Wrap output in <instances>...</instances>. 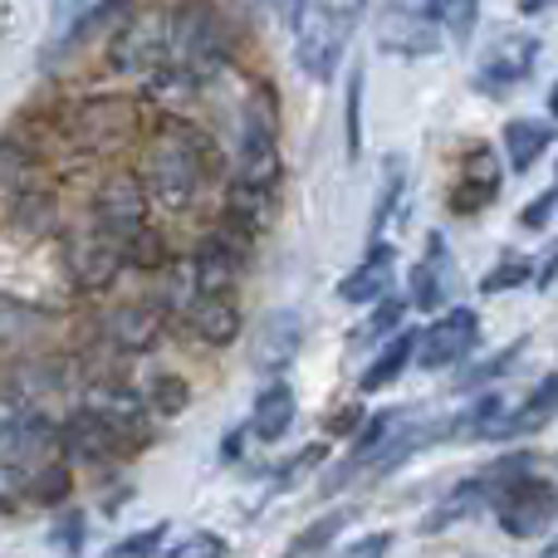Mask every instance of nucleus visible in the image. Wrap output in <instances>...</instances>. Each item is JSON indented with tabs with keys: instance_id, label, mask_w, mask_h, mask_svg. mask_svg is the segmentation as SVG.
<instances>
[{
	"instance_id": "aec40b11",
	"label": "nucleus",
	"mask_w": 558,
	"mask_h": 558,
	"mask_svg": "<svg viewBox=\"0 0 558 558\" xmlns=\"http://www.w3.org/2000/svg\"><path fill=\"white\" fill-rule=\"evenodd\" d=\"M387 289H392V245L367 235V260L338 284V294H343L348 304H373V299H383Z\"/></svg>"
},
{
	"instance_id": "393cba45",
	"label": "nucleus",
	"mask_w": 558,
	"mask_h": 558,
	"mask_svg": "<svg viewBox=\"0 0 558 558\" xmlns=\"http://www.w3.org/2000/svg\"><path fill=\"white\" fill-rule=\"evenodd\" d=\"M554 143V128L539 123V118H514L505 123V147H510V167L514 172H530Z\"/></svg>"
},
{
	"instance_id": "412c9836",
	"label": "nucleus",
	"mask_w": 558,
	"mask_h": 558,
	"mask_svg": "<svg viewBox=\"0 0 558 558\" xmlns=\"http://www.w3.org/2000/svg\"><path fill=\"white\" fill-rule=\"evenodd\" d=\"M226 216H231V226H241V231H265V226L275 221V186H255V182H241V177H231V192H226Z\"/></svg>"
},
{
	"instance_id": "8fccbe9b",
	"label": "nucleus",
	"mask_w": 558,
	"mask_h": 558,
	"mask_svg": "<svg viewBox=\"0 0 558 558\" xmlns=\"http://www.w3.org/2000/svg\"><path fill=\"white\" fill-rule=\"evenodd\" d=\"M304 5H308V0H284V10H289V25H299V15H304Z\"/></svg>"
},
{
	"instance_id": "4c0bfd02",
	"label": "nucleus",
	"mask_w": 558,
	"mask_h": 558,
	"mask_svg": "<svg viewBox=\"0 0 558 558\" xmlns=\"http://www.w3.org/2000/svg\"><path fill=\"white\" fill-rule=\"evenodd\" d=\"M520 353H524V338H520V343H510V348H500L495 357H485V363L475 367V373H465L456 387H481V383H490V377H505V373H510V363H514Z\"/></svg>"
},
{
	"instance_id": "58836bf2",
	"label": "nucleus",
	"mask_w": 558,
	"mask_h": 558,
	"mask_svg": "<svg viewBox=\"0 0 558 558\" xmlns=\"http://www.w3.org/2000/svg\"><path fill=\"white\" fill-rule=\"evenodd\" d=\"M162 539H167V520L162 524H147L143 534H128V539H118L113 544V558H147V554L162 549Z\"/></svg>"
},
{
	"instance_id": "f03ea898",
	"label": "nucleus",
	"mask_w": 558,
	"mask_h": 558,
	"mask_svg": "<svg viewBox=\"0 0 558 558\" xmlns=\"http://www.w3.org/2000/svg\"><path fill=\"white\" fill-rule=\"evenodd\" d=\"M167 64L192 78L196 88L226 74L231 39H226V20L211 0H177V10H167Z\"/></svg>"
},
{
	"instance_id": "c756f323",
	"label": "nucleus",
	"mask_w": 558,
	"mask_h": 558,
	"mask_svg": "<svg viewBox=\"0 0 558 558\" xmlns=\"http://www.w3.org/2000/svg\"><path fill=\"white\" fill-rule=\"evenodd\" d=\"M402 314H407V299H397V294L373 299V314H367V324L357 328V338H353V343L363 348V343H377V338H387L397 324H402Z\"/></svg>"
},
{
	"instance_id": "49530a36",
	"label": "nucleus",
	"mask_w": 558,
	"mask_h": 558,
	"mask_svg": "<svg viewBox=\"0 0 558 558\" xmlns=\"http://www.w3.org/2000/svg\"><path fill=\"white\" fill-rule=\"evenodd\" d=\"M353 426H357V407H353V412H338V416H328V432H333V436L353 432Z\"/></svg>"
},
{
	"instance_id": "864d4df0",
	"label": "nucleus",
	"mask_w": 558,
	"mask_h": 558,
	"mask_svg": "<svg viewBox=\"0 0 558 558\" xmlns=\"http://www.w3.org/2000/svg\"><path fill=\"white\" fill-rule=\"evenodd\" d=\"M544 554H549V558H558V539H549V544H544Z\"/></svg>"
},
{
	"instance_id": "9d476101",
	"label": "nucleus",
	"mask_w": 558,
	"mask_h": 558,
	"mask_svg": "<svg viewBox=\"0 0 558 558\" xmlns=\"http://www.w3.org/2000/svg\"><path fill=\"white\" fill-rule=\"evenodd\" d=\"M74 137L84 147H113L137 133V98L128 94H88L69 118Z\"/></svg>"
},
{
	"instance_id": "4be33fe9",
	"label": "nucleus",
	"mask_w": 558,
	"mask_h": 558,
	"mask_svg": "<svg viewBox=\"0 0 558 558\" xmlns=\"http://www.w3.org/2000/svg\"><path fill=\"white\" fill-rule=\"evenodd\" d=\"M412 357H416V328H402V333H387V343H383V353L373 357V367H367L363 377H357V387L363 392H383V387H392L397 377L412 367Z\"/></svg>"
},
{
	"instance_id": "5fc2aeb1",
	"label": "nucleus",
	"mask_w": 558,
	"mask_h": 558,
	"mask_svg": "<svg viewBox=\"0 0 558 558\" xmlns=\"http://www.w3.org/2000/svg\"><path fill=\"white\" fill-rule=\"evenodd\" d=\"M554 192H558V186H554Z\"/></svg>"
},
{
	"instance_id": "ddd939ff",
	"label": "nucleus",
	"mask_w": 558,
	"mask_h": 558,
	"mask_svg": "<svg viewBox=\"0 0 558 558\" xmlns=\"http://www.w3.org/2000/svg\"><path fill=\"white\" fill-rule=\"evenodd\" d=\"M500 162H495V153H490V143H475V147H465V157H461V177H456V186L446 192V206H451L456 216H475V211H485V206L500 196Z\"/></svg>"
},
{
	"instance_id": "39448f33",
	"label": "nucleus",
	"mask_w": 558,
	"mask_h": 558,
	"mask_svg": "<svg viewBox=\"0 0 558 558\" xmlns=\"http://www.w3.org/2000/svg\"><path fill=\"white\" fill-rule=\"evenodd\" d=\"M133 10V0H54L49 5V35H45V64L64 59L74 45H84L88 35L118 25V20Z\"/></svg>"
},
{
	"instance_id": "3c124183",
	"label": "nucleus",
	"mask_w": 558,
	"mask_h": 558,
	"mask_svg": "<svg viewBox=\"0 0 558 558\" xmlns=\"http://www.w3.org/2000/svg\"><path fill=\"white\" fill-rule=\"evenodd\" d=\"M544 5H554V0H520V10H524V15H539Z\"/></svg>"
},
{
	"instance_id": "f257e3e1",
	"label": "nucleus",
	"mask_w": 558,
	"mask_h": 558,
	"mask_svg": "<svg viewBox=\"0 0 558 558\" xmlns=\"http://www.w3.org/2000/svg\"><path fill=\"white\" fill-rule=\"evenodd\" d=\"M216 167V147L186 118H167L153 137H147L143 153V186L153 192V202L162 211H186V206L202 196L206 177Z\"/></svg>"
},
{
	"instance_id": "c85d7f7f",
	"label": "nucleus",
	"mask_w": 558,
	"mask_h": 558,
	"mask_svg": "<svg viewBox=\"0 0 558 558\" xmlns=\"http://www.w3.org/2000/svg\"><path fill=\"white\" fill-rule=\"evenodd\" d=\"M353 520V510H333V514H318L308 530H299L294 539H289V554H318V549H328V544L338 539V530Z\"/></svg>"
},
{
	"instance_id": "603ef678",
	"label": "nucleus",
	"mask_w": 558,
	"mask_h": 558,
	"mask_svg": "<svg viewBox=\"0 0 558 558\" xmlns=\"http://www.w3.org/2000/svg\"><path fill=\"white\" fill-rule=\"evenodd\" d=\"M549 113L558 118V84H554V94H549Z\"/></svg>"
},
{
	"instance_id": "b1692460",
	"label": "nucleus",
	"mask_w": 558,
	"mask_h": 558,
	"mask_svg": "<svg viewBox=\"0 0 558 558\" xmlns=\"http://www.w3.org/2000/svg\"><path fill=\"white\" fill-rule=\"evenodd\" d=\"M294 426V392L284 383H270L260 397H255V412H251V432L260 441H279V436Z\"/></svg>"
},
{
	"instance_id": "de8ad7c7",
	"label": "nucleus",
	"mask_w": 558,
	"mask_h": 558,
	"mask_svg": "<svg viewBox=\"0 0 558 558\" xmlns=\"http://www.w3.org/2000/svg\"><path fill=\"white\" fill-rule=\"evenodd\" d=\"M397 10H412V15H436V0H387Z\"/></svg>"
},
{
	"instance_id": "a19ab883",
	"label": "nucleus",
	"mask_w": 558,
	"mask_h": 558,
	"mask_svg": "<svg viewBox=\"0 0 558 558\" xmlns=\"http://www.w3.org/2000/svg\"><path fill=\"white\" fill-rule=\"evenodd\" d=\"M25 167H29V153H20V143H0V192L25 182Z\"/></svg>"
},
{
	"instance_id": "f704fd0d",
	"label": "nucleus",
	"mask_w": 558,
	"mask_h": 558,
	"mask_svg": "<svg viewBox=\"0 0 558 558\" xmlns=\"http://www.w3.org/2000/svg\"><path fill=\"white\" fill-rule=\"evenodd\" d=\"M530 279H534V265L524 260V255H505L495 270H485L481 294H505V289H520V284H530Z\"/></svg>"
},
{
	"instance_id": "79ce46f5",
	"label": "nucleus",
	"mask_w": 558,
	"mask_h": 558,
	"mask_svg": "<svg viewBox=\"0 0 558 558\" xmlns=\"http://www.w3.org/2000/svg\"><path fill=\"white\" fill-rule=\"evenodd\" d=\"M554 211H558V192H544V196H534V202L520 211V226H524V231H544V226L554 221Z\"/></svg>"
},
{
	"instance_id": "a211bd4d",
	"label": "nucleus",
	"mask_w": 558,
	"mask_h": 558,
	"mask_svg": "<svg viewBox=\"0 0 558 558\" xmlns=\"http://www.w3.org/2000/svg\"><path fill=\"white\" fill-rule=\"evenodd\" d=\"M299 353V318L289 314V308H279V314H270L260 328H255V348H251V367L265 377L284 373L289 363H294Z\"/></svg>"
},
{
	"instance_id": "c03bdc74",
	"label": "nucleus",
	"mask_w": 558,
	"mask_h": 558,
	"mask_svg": "<svg viewBox=\"0 0 558 558\" xmlns=\"http://www.w3.org/2000/svg\"><path fill=\"white\" fill-rule=\"evenodd\" d=\"M387 549H392V534H363L357 544H348L353 558H373V554H387Z\"/></svg>"
},
{
	"instance_id": "ea45409f",
	"label": "nucleus",
	"mask_w": 558,
	"mask_h": 558,
	"mask_svg": "<svg viewBox=\"0 0 558 558\" xmlns=\"http://www.w3.org/2000/svg\"><path fill=\"white\" fill-rule=\"evenodd\" d=\"M397 196H402V162H387V186H383V196H377V211H373V231L367 235H377L387 226V216H392V206H397Z\"/></svg>"
},
{
	"instance_id": "a878e982",
	"label": "nucleus",
	"mask_w": 558,
	"mask_h": 558,
	"mask_svg": "<svg viewBox=\"0 0 558 558\" xmlns=\"http://www.w3.org/2000/svg\"><path fill=\"white\" fill-rule=\"evenodd\" d=\"M49 324H54V314H49V308L25 304V299H10V294H0V348H10V343H25V338L45 333Z\"/></svg>"
},
{
	"instance_id": "a18cd8bd",
	"label": "nucleus",
	"mask_w": 558,
	"mask_h": 558,
	"mask_svg": "<svg viewBox=\"0 0 558 558\" xmlns=\"http://www.w3.org/2000/svg\"><path fill=\"white\" fill-rule=\"evenodd\" d=\"M534 284H539V289H558V245H554L549 265H544V270H534Z\"/></svg>"
},
{
	"instance_id": "1a4fd4ad",
	"label": "nucleus",
	"mask_w": 558,
	"mask_h": 558,
	"mask_svg": "<svg viewBox=\"0 0 558 558\" xmlns=\"http://www.w3.org/2000/svg\"><path fill=\"white\" fill-rule=\"evenodd\" d=\"M128 255H123V241L108 231H84L74 235V241L64 245V270L74 279V289H84V294H98V289H108L118 275H123Z\"/></svg>"
},
{
	"instance_id": "72a5a7b5",
	"label": "nucleus",
	"mask_w": 558,
	"mask_h": 558,
	"mask_svg": "<svg viewBox=\"0 0 558 558\" xmlns=\"http://www.w3.org/2000/svg\"><path fill=\"white\" fill-rule=\"evenodd\" d=\"M123 255H128V265H137V270H157V265H167V241L157 231H147V226H137V231L123 241Z\"/></svg>"
},
{
	"instance_id": "423d86ee",
	"label": "nucleus",
	"mask_w": 558,
	"mask_h": 558,
	"mask_svg": "<svg viewBox=\"0 0 558 558\" xmlns=\"http://www.w3.org/2000/svg\"><path fill=\"white\" fill-rule=\"evenodd\" d=\"M108 64H113L118 74H137V78H147L157 64H167V10L147 5V10H137V15L118 20Z\"/></svg>"
},
{
	"instance_id": "c9c22d12",
	"label": "nucleus",
	"mask_w": 558,
	"mask_h": 558,
	"mask_svg": "<svg viewBox=\"0 0 558 558\" xmlns=\"http://www.w3.org/2000/svg\"><path fill=\"white\" fill-rule=\"evenodd\" d=\"M343 137H348V157H357V153H363V69H353V74H348Z\"/></svg>"
},
{
	"instance_id": "20e7f679",
	"label": "nucleus",
	"mask_w": 558,
	"mask_h": 558,
	"mask_svg": "<svg viewBox=\"0 0 558 558\" xmlns=\"http://www.w3.org/2000/svg\"><path fill=\"white\" fill-rule=\"evenodd\" d=\"M357 25V5H343V0H318V5H304L299 15V45H294V59L308 78L328 84L348 49V35Z\"/></svg>"
},
{
	"instance_id": "cd10ccee",
	"label": "nucleus",
	"mask_w": 558,
	"mask_h": 558,
	"mask_svg": "<svg viewBox=\"0 0 558 558\" xmlns=\"http://www.w3.org/2000/svg\"><path fill=\"white\" fill-rule=\"evenodd\" d=\"M481 505H485V490H481V475H475V481L456 485V495H446V500L436 505L432 514H426L422 530H426V534H441L446 524H456V520H465V514H475Z\"/></svg>"
},
{
	"instance_id": "473e14b6",
	"label": "nucleus",
	"mask_w": 558,
	"mask_h": 558,
	"mask_svg": "<svg viewBox=\"0 0 558 558\" xmlns=\"http://www.w3.org/2000/svg\"><path fill=\"white\" fill-rule=\"evenodd\" d=\"M436 15L451 29L456 45H465L475 35V25H481V0H436Z\"/></svg>"
},
{
	"instance_id": "09e8293b",
	"label": "nucleus",
	"mask_w": 558,
	"mask_h": 558,
	"mask_svg": "<svg viewBox=\"0 0 558 558\" xmlns=\"http://www.w3.org/2000/svg\"><path fill=\"white\" fill-rule=\"evenodd\" d=\"M221 456H226V461H235V456H241V432H231V436H226Z\"/></svg>"
},
{
	"instance_id": "dca6fc26",
	"label": "nucleus",
	"mask_w": 558,
	"mask_h": 558,
	"mask_svg": "<svg viewBox=\"0 0 558 558\" xmlns=\"http://www.w3.org/2000/svg\"><path fill=\"white\" fill-rule=\"evenodd\" d=\"M377 45H383L387 54H402V59L436 54V45H441L436 15H412V10L387 5L383 15H377Z\"/></svg>"
},
{
	"instance_id": "37998d69",
	"label": "nucleus",
	"mask_w": 558,
	"mask_h": 558,
	"mask_svg": "<svg viewBox=\"0 0 558 558\" xmlns=\"http://www.w3.org/2000/svg\"><path fill=\"white\" fill-rule=\"evenodd\" d=\"M226 549H231V544H226L221 534H192V539H182L172 554L177 558H202V554H226Z\"/></svg>"
},
{
	"instance_id": "e433bc0d",
	"label": "nucleus",
	"mask_w": 558,
	"mask_h": 558,
	"mask_svg": "<svg viewBox=\"0 0 558 558\" xmlns=\"http://www.w3.org/2000/svg\"><path fill=\"white\" fill-rule=\"evenodd\" d=\"M84 534H88L84 514H78V510H64V514L54 520V530H49V544H54V549H64V554H78V549H84Z\"/></svg>"
},
{
	"instance_id": "bb28decb",
	"label": "nucleus",
	"mask_w": 558,
	"mask_h": 558,
	"mask_svg": "<svg viewBox=\"0 0 558 558\" xmlns=\"http://www.w3.org/2000/svg\"><path fill=\"white\" fill-rule=\"evenodd\" d=\"M558 416V373H549L539 387L530 392V402H524V412L510 416V436H524V432H539V426H549Z\"/></svg>"
},
{
	"instance_id": "f3484780",
	"label": "nucleus",
	"mask_w": 558,
	"mask_h": 558,
	"mask_svg": "<svg viewBox=\"0 0 558 558\" xmlns=\"http://www.w3.org/2000/svg\"><path fill=\"white\" fill-rule=\"evenodd\" d=\"M182 318L196 328V338H202V343L226 348V343H235V338H241V308H235L231 289H202V294L186 304Z\"/></svg>"
},
{
	"instance_id": "4468645a",
	"label": "nucleus",
	"mask_w": 558,
	"mask_h": 558,
	"mask_svg": "<svg viewBox=\"0 0 558 558\" xmlns=\"http://www.w3.org/2000/svg\"><path fill=\"white\" fill-rule=\"evenodd\" d=\"M98 333H104V343L123 357L147 353V348H157V338H162V308L157 304H118L113 314L98 324Z\"/></svg>"
},
{
	"instance_id": "2eb2a0df",
	"label": "nucleus",
	"mask_w": 558,
	"mask_h": 558,
	"mask_svg": "<svg viewBox=\"0 0 558 558\" xmlns=\"http://www.w3.org/2000/svg\"><path fill=\"white\" fill-rule=\"evenodd\" d=\"M84 407L108 426V432L123 436V441H133V436L143 441L147 397H137L133 387H123V383H94V387L84 392Z\"/></svg>"
},
{
	"instance_id": "f8f14e48",
	"label": "nucleus",
	"mask_w": 558,
	"mask_h": 558,
	"mask_svg": "<svg viewBox=\"0 0 558 558\" xmlns=\"http://www.w3.org/2000/svg\"><path fill=\"white\" fill-rule=\"evenodd\" d=\"M94 226L128 241L137 226H147V186L133 172H113L94 196Z\"/></svg>"
},
{
	"instance_id": "5701e85b",
	"label": "nucleus",
	"mask_w": 558,
	"mask_h": 558,
	"mask_svg": "<svg viewBox=\"0 0 558 558\" xmlns=\"http://www.w3.org/2000/svg\"><path fill=\"white\" fill-rule=\"evenodd\" d=\"M64 441H69V451L88 456V461H108L113 451H123V446H128L123 436L108 432V426L98 422V416L88 412V407H84V412H74V416L64 422Z\"/></svg>"
},
{
	"instance_id": "6e6552de",
	"label": "nucleus",
	"mask_w": 558,
	"mask_h": 558,
	"mask_svg": "<svg viewBox=\"0 0 558 558\" xmlns=\"http://www.w3.org/2000/svg\"><path fill=\"white\" fill-rule=\"evenodd\" d=\"M495 520L510 539H534L539 530H549L558 520V485L554 481H534V475H520L514 485H505L490 500Z\"/></svg>"
},
{
	"instance_id": "7c9ffc66",
	"label": "nucleus",
	"mask_w": 558,
	"mask_h": 558,
	"mask_svg": "<svg viewBox=\"0 0 558 558\" xmlns=\"http://www.w3.org/2000/svg\"><path fill=\"white\" fill-rule=\"evenodd\" d=\"M69 495V471L59 461H39L25 481V500H39V505H54Z\"/></svg>"
},
{
	"instance_id": "6ab92c4d",
	"label": "nucleus",
	"mask_w": 558,
	"mask_h": 558,
	"mask_svg": "<svg viewBox=\"0 0 558 558\" xmlns=\"http://www.w3.org/2000/svg\"><path fill=\"white\" fill-rule=\"evenodd\" d=\"M456 270L446 265V241L441 231L426 235V255L422 265H412V289H407V299H412V308H422V314H436V308L446 304V289H451Z\"/></svg>"
},
{
	"instance_id": "0eeeda50",
	"label": "nucleus",
	"mask_w": 558,
	"mask_h": 558,
	"mask_svg": "<svg viewBox=\"0 0 558 558\" xmlns=\"http://www.w3.org/2000/svg\"><path fill=\"white\" fill-rule=\"evenodd\" d=\"M539 35H524V29H500V35L485 45L481 64H475V88L490 98L510 94V88H520L524 78L534 74V64H539Z\"/></svg>"
},
{
	"instance_id": "2f4dec72",
	"label": "nucleus",
	"mask_w": 558,
	"mask_h": 558,
	"mask_svg": "<svg viewBox=\"0 0 558 558\" xmlns=\"http://www.w3.org/2000/svg\"><path fill=\"white\" fill-rule=\"evenodd\" d=\"M186 402H192V387L177 373H157L153 383H147V407H153V412L177 416V412H186Z\"/></svg>"
},
{
	"instance_id": "7ed1b4c3",
	"label": "nucleus",
	"mask_w": 558,
	"mask_h": 558,
	"mask_svg": "<svg viewBox=\"0 0 558 558\" xmlns=\"http://www.w3.org/2000/svg\"><path fill=\"white\" fill-rule=\"evenodd\" d=\"M279 104L275 88L260 84L245 94L235 118V177L255 186H279Z\"/></svg>"
},
{
	"instance_id": "9b49d317",
	"label": "nucleus",
	"mask_w": 558,
	"mask_h": 558,
	"mask_svg": "<svg viewBox=\"0 0 558 558\" xmlns=\"http://www.w3.org/2000/svg\"><path fill=\"white\" fill-rule=\"evenodd\" d=\"M475 343H481V314L475 308H451V314H441L436 324H426L416 333V363L426 373H441V367L461 363Z\"/></svg>"
}]
</instances>
